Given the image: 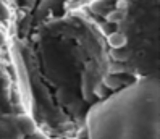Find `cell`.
I'll list each match as a JSON object with an SVG mask.
<instances>
[{
	"mask_svg": "<svg viewBox=\"0 0 160 139\" xmlns=\"http://www.w3.org/2000/svg\"><path fill=\"white\" fill-rule=\"evenodd\" d=\"M18 128H20V131L24 133L26 136H29L34 131H37V125L29 115H20L18 117Z\"/></svg>",
	"mask_w": 160,
	"mask_h": 139,
	"instance_id": "obj_2",
	"label": "cell"
},
{
	"mask_svg": "<svg viewBox=\"0 0 160 139\" xmlns=\"http://www.w3.org/2000/svg\"><path fill=\"white\" fill-rule=\"evenodd\" d=\"M126 37H125V34H121V32H113V34H110L108 36V44H110V47H113L117 50L120 49H123L125 45H126Z\"/></svg>",
	"mask_w": 160,
	"mask_h": 139,
	"instance_id": "obj_3",
	"label": "cell"
},
{
	"mask_svg": "<svg viewBox=\"0 0 160 139\" xmlns=\"http://www.w3.org/2000/svg\"><path fill=\"white\" fill-rule=\"evenodd\" d=\"M128 8H129V2H126V0H118V2H117V10L118 12L126 13Z\"/></svg>",
	"mask_w": 160,
	"mask_h": 139,
	"instance_id": "obj_5",
	"label": "cell"
},
{
	"mask_svg": "<svg viewBox=\"0 0 160 139\" xmlns=\"http://www.w3.org/2000/svg\"><path fill=\"white\" fill-rule=\"evenodd\" d=\"M125 15H126V13L118 12V10L110 12V13L107 15V21H108V23H120V21H123V20H125Z\"/></svg>",
	"mask_w": 160,
	"mask_h": 139,
	"instance_id": "obj_4",
	"label": "cell"
},
{
	"mask_svg": "<svg viewBox=\"0 0 160 139\" xmlns=\"http://www.w3.org/2000/svg\"><path fill=\"white\" fill-rule=\"evenodd\" d=\"M28 139H45V136H44L41 131H34L32 134L28 136Z\"/></svg>",
	"mask_w": 160,
	"mask_h": 139,
	"instance_id": "obj_6",
	"label": "cell"
},
{
	"mask_svg": "<svg viewBox=\"0 0 160 139\" xmlns=\"http://www.w3.org/2000/svg\"><path fill=\"white\" fill-rule=\"evenodd\" d=\"M88 139H160V84L142 76L94 104L86 115Z\"/></svg>",
	"mask_w": 160,
	"mask_h": 139,
	"instance_id": "obj_1",
	"label": "cell"
},
{
	"mask_svg": "<svg viewBox=\"0 0 160 139\" xmlns=\"http://www.w3.org/2000/svg\"><path fill=\"white\" fill-rule=\"evenodd\" d=\"M2 42H3V34L0 32V44H2Z\"/></svg>",
	"mask_w": 160,
	"mask_h": 139,
	"instance_id": "obj_7",
	"label": "cell"
}]
</instances>
